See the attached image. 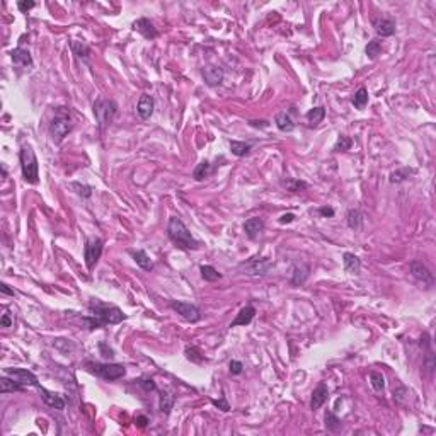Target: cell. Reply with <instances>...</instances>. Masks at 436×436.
I'll use <instances>...</instances> for the list:
<instances>
[{"instance_id":"obj_1","label":"cell","mask_w":436,"mask_h":436,"mask_svg":"<svg viewBox=\"0 0 436 436\" xmlns=\"http://www.w3.org/2000/svg\"><path fill=\"white\" fill-rule=\"evenodd\" d=\"M167 234L169 239L174 242L178 247L188 249V251H196L199 249V242L191 235V232L188 230V227L184 225V222L179 216H171L167 225Z\"/></svg>"},{"instance_id":"obj_2","label":"cell","mask_w":436,"mask_h":436,"mask_svg":"<svg viewBox=\"0 0 436 436\" xmlns=\"http://www.w3.org/2000/svg\"><path fill=\"white\" fill-rule=\"evenodd\" d=\"M19 161H21L22 178L28 184H38L39 182V165L36 154L31 145H24L19 152Z\"/></svg>"},{"instance_id":"obj_3","label":"cell","mask_w":436,"mask_h":436,"mask_svg":"<svg viewBox=\"0 0 436 436\" xmlns=\"http://www.w3.org/2000/svg\"><path fill=\"white\" fill-rule=\"evenodd\" d=\"M89 310H91L92 317H96L99 322L102 324V327L108 324H119L126 319V315L123 314L121 308H118L116 305H106L101 304V302H92L89 305Z\"/></svg>"},{"instance_id":"obj_4","label":"cell","mask_w":436,"mask_h":436,"mask_svg":"<svg viewBox=\"0 0 436 436\" xmlns=\"http://www.w3.org/2000/svg\"><path fill=\"white\" fill-rule=\"evenodd\" d=\"M85 370L92 375H97L99 378L108 382L119 380L126 375V368L119 363H94L87 361L85 363Z\"/></svg>"},{"instance_id":"obj_5","label":"cell","mask_w":436,"mask_h":436,"mask_svg":"<svg viewBox=\"0 0 436 436\" xmlns=\"http://www.w3.org/2000/svg\"><path fill=\"white\" fill-rule=\"evenodd\" d=\"M72 129H74V121L70 118V113L65 111V108H58L51 125H49V135H51L53 142L60 143Z\"/></svg>"},{"instance_id":"obj_6","label":"cell","mask_w":436,"mask_h":436,"mask_svg":"<svg viewBox=\"0 0 436 436\" xmlns=\"http://www.w3.org/2000/svg\"><path fill=\"white\" fill-rule=\"evenodd\" d=\"M92 109H94V116H96V121H97L99 129L104 131L106 126H109V123L114 119L116 111H118V106H116V102L111 101V99L101 97L94 102Z\"/></svg>"},{"instance_id":"obj_7","label":"cell","mask_w":436,"mask_h":436,"mask_svg":"<svg viewBox=\"0 0 436 436\" xmlns=\"http://www.w3.org/2000/svg\"><path fill=\"white\" fill-rule=\"evenodd\" d=\"M273 266H275V262L269 258H252L241 262L239 269L249 276H266L273 269Z\"/></svg>"},{"instance_id":"obj_8","label":"cell","mask_w":436,"mask_h":436,"mask_svg":"<svg viewBox=\"0 0 436 436\" xmlns=\"http://www.w3.org/2000/svg\"><path fill=\"white\" fill-rule=\"evenodd\" d=\"M102 245H104L102 239H99V237L87 239L85 247H84V259H85V266H87V269H94V266L97 264V261L101 259Z\"/></svg>"},{"instance_id":"obj_9","label":"cell","mask_w":436,"mask_h":436,"mask_svg":"<svg viewBox=\"0 0 436 436\" xmlns=\"http://www.w3.org/2000/svg\"><path fill=\"white\" fill-rule=\"evenodd\" d=\"M171 308L174 312H178L184 321L188 322H198L201 319V312L196 307L194 304H189V302H171Z\"/></svg>"},{"instance_id":"obj_10","label":"cell","mask_w":436,"mask_h":436,"mask_svg":"<svg viewBox=\"0 0 436 436\" xmlns=\"http://www.w3.org/2000/svg\"><path fill=\"white\" fill-rule=\"evenodd\" d=\"M5 373H7L9 377L14 378L16 382H19L22 387H26V385H31V387H38V385H39V382H38V378H36V375L32 373V371L26 370V368H7V370H5Z\"/></svg>"},{"instance_id":"obj_11","label":"cell","mask_w":436,"mask_h":436,"mask_svg":"<svg viewBox=\"0 0 436 436\" xmlns=\"http://www.w3.org/2000/svg\"><path fill=\"white\" fill-rule=\"evenodd\" d=\"M409 269H411V275L414 276L418 281H422L424 285L433 286V283H435V276H433V273L429 271V269L426 268L421 261H412L411 264H409Z\"/></svg>"},{"instance_id":"obj_12","label":"cell","mask_w":436,"mask_h":436,"mask_svg":"<svg viewBox=\"0 0 436 436\" xmlns=\"http://www.w3.org/2000/svg\"><path fill=\"white\" fill-rule=\"evenodd\" d=\"M133 29L138 31L143 38H147V39H155L159 36V31L155 29L154 22H152L150 19H147V17L136 19V21L133 22Z\"/></svg>"},{"instance_id":"obj_13","label":"cell","mask_w":436,"mask_h":436,"mask_svg":"<svg viewBox=\"0 0 436 436\" xmlns=\"http://www.w3.org/2000/svg\"><path fill=\"white\" fill-rule=\"evenodd\" d=\"M36 388L39 390L41 399L45 401L46 405H49V407H53V409H58V411H63V409H65V401H63V397L60 394H55V392L46 390V388H43L41 385H38Z\"/></svg>"},{"instance_id":"obj_14","label":"cell","mask_w":436,"mask_h":436,"mask_svg":"<svg viewBox=\"0 0 436 436\" xmlns=\"http://www.w3.org/2000/svg\"><path fill=\"white\" fill-rule=\"evenodd\" d=\"M154 97L148 94H143L140 97L138 104H136V113H138L140 119H143V121L150 119V116L154 114Z\"/></svg>"},{"instance_id":"obj_15","label":"cell","mask_w":436,"mask_h":436,"mask_svg":"<svg viewBox=\"0 0 436 436\" xmlns=\"http://www.w3.org/2000/svg\"><path fill=\"white\" fill-rule=\"evenodd\" d=\"M329 399V390H327V385L324 384V382H321V384L317 385V388H315L314 392H312V399H310V409L312 411H317V409H321L322 405L327 402Z\"/></svg>"},{"instance_id":"obj_16","label":"cell","mask_w":436,"mask_h":436,"mask_svg":"<svg viewBox=\"0 0 436 436\" xmlns=\"http://www.w3.org/2000/svg\"><path fill=\"white\" fill-rule=\"evenodd\" d=\"M203 79L205 82L210 85V87H215V85H220L222 81H224V70L220 66H205L203 68Z\"/></svg>"},{"instance_id":"obj_17","label":"cell","mask_w":436,"mask_h":436,"mask_svg":"<svg viewBox=\"0 0 436 436\" xmlns=\"http://www.w3.org/2000/svg\"><path fill=\"white\" fill-rule=\"evenodd\" d=\"M11 56H12V62H14V65L19 66V68H31V66H32V56H31V53H29L28 49L21 48V46H19V48H16V49H12Z\"/></svg>"},{"instance_id":"obj_18","label":"cell","mask_w":436,"mask_h":436,"mask_svg":"<svg viewBox=\"0 0 436 436\" xmlns=\"http://www.w3.org/2000/svg\"><path fill=\"white\" fill-rule=\"evenodd\" d=\"M373 28L378 36L385 38V36H392L395 32V21L388 17H378L373 19Z\"/></svg>"},{"instance_id":"obj_19","label":"cell","mask_w":436,"mask_h":436,"mask_svg":"<svg viewBox=\"0 0 436 436\" xmlns=\"http://www.w3.org/2000/svg\"><path fill=\"white\" fill-rule=\"evenodd\" d=\"M264 230V220L259 218V216H254V218H249L244 224V232L247 237L256 239L261 232Z\"/></svg>"},{"instance_id":"obj_20","label":"cell","mask_w":436,"mask_h":436,"mask_svg":"<svg viewBox=\"0 0 436 436\" xmlns=\"http://www.w3.org/2000/svg\"><path fill=\"white\" fill-rule=\"evenodd\" d=\"M254 315H256V308L252 307V305H245V307L237 314V317H235V321L230 324V327H237V325H247V324H251L252 319H254Z\"/></svg>"},{"instance_id":"obj_21","label":"cell","mask_w":436,"mask_h":436,"mask_svg":"<svg viewBox=\"0 0 436 436\" xmlns=\"http://www.w3.org/2000/svg\"><path fill=\"white\" fill-rule=\"evenodd\" d=\"M342 262H344V271L349 273V275H359V269H361V261H359L358 256L351 254V252H346L342 256Z\"/></svg>"},{"instance_id":"obj_22","label":"cell","mask_w":436,"mask_h":436,"mask_svg":"<svg viewBox=\"0 0 436 436\" xmlns=\"http://www.w3.org/2000/svg\"><path fill=\"white\" fill-rule=\"evenodd\" d=\"M275 123H276V126H278L279 131L291 133L295 129V123L288 113H278V114L275 116Z\"/></svg>"},{"instance_id":"obj_23","label":"cell","mask_w":436,"mask_h":436,"mask_svg":"<svg viewBox=\"0 0 436 436\" xmlns=\"http://www.w3.org/2000/svg\"><path fill=\"white\" fill-rule=\"evenodd\" d=\"M129 254L133 256V261L142 269H145V271H152L154 269V262H152L150 256L145 251H129Z\"/></svg>"},{"instance_id":"obj_24","label":"cell","mask_w":436,"mask_h":436,"mask_svg":"<svg viewBox=\"0 0 436 436\" xmlns=\"http://www.w3.org/2000/svg\"><path fill=\"white\" fill-rule=\"evenodd\" d=\"M70 48H72V53H74L79 60H82V62H89V58H91V48H89L85 43L75 41L74 39V41H70Z\"/></svg>"},{"instance_id":"obj_25","label":"cell","mask_w":436,"mask_h":436,"mask_svg":"<svg viewBox=\"0 0 436 436\" xmlns=\"http://www.w3.org/2000/svg\"><path fill=\"white\" fill-rule=\"evenodd\" d=\"M308 273H310V268L307 264H300V266H295L293 268V278H291V285L295 286H300L307 281L308 278Z\"/></svg>"},{"instance_id":"obj_26","label":"cell","mask_w":436,"mask_h":436,"mask_svg":"<svg viewBox=\"0 0 436 436\" xmlns=\"http://www.w3.org/2000/svg\"><path fill=\"white\" fill-rule=\"evenodd\" d=\"M174 402H176V399L171 392H167V390L161 392V395H159V407H161V411L164 412L165 416H167L169 412H171V409L174 407Z\"/></svg>"},{"instance_id":"obj_27","label":"cell","mask_w":436,"mask_h":436,"mask_svg":"<svg viewBox=\"0 0 436 436\" xmlns=\"http://www.w3.org/2000/svg\"><path fill=\"white\" fill-rule=\"evenodd\" d=\"M346 224H348L349 228H353V230H359L363 225V215L359 210H349L348 215H346Z\"/></svg>"},{"instance_id":"obj_28","label":"cell","mask_w":436,"mask_h":436,"mask_svg":"<svg viewBox=\"0 0 436 436\" xmlns=\"http://www.w3.org/2000/svg\"><path fill=\"white\" fill-rule=\"evenodd\" d=\"M22 385L19 382H16L14 378H7V377H2L0 378V392L2 394H9V392H19L22 390Z\"/></svg>"},{"instance_id":"obj_29","label":"cell","mask_w":436,"mask_h":436,"mask_svg":"<svg viewBox=\"0 0 436 436\" xmlns=\"http://www.w3.org/2000/svg\"><path fill=\"white\" fill-rule=\"evenodd\" d=\"M351 104L355 106L356 109H363L368 104V91L365 87H359L358 91L355 92V96L351 97Z\"/></svg>"},{"instance_id":"obj_30","label":"cell","mask_w":436,"mask_h":436,"mask_svg":"<svg viewBox=\"0 0 436 436\" xmlns=\"http://www.w3.org/2000/svg\"><path fill=\"white\" fill-rule=\"evenodd\" d=\"M305 116H307L310 126H319L322 123V119L325 118V109L322 108V106H317V108L310 109Z\"/></svg>"},{"instance_id":"obj_31","label":"cell","mask_w":436,"mask_h":436,"mask_svg":"<svg viewBox=\"0 0 436 436\" xmlns=\"http://www.w3.org/2000/svg\"><path fill=\"white\" fill-rule=\"evenodd\" d=\"M283 186H285L288 191L291 193H300V191H305V189L308 188V184L305 181H300V179H293V178H288L283 181Z\"/></svg>"},{"instance_id":"obj_32","label":"cell","mask_w":436,"mask_h":436,"mask_svg":"<svg viewBox=\"0 0 436 436\" xmlns=\"http://www.w3.org/2000/svg\"><path fill=\"white\" fill-rule=\"evenodd\" d=\"M252 145L251 143H245V142H230V150L234 155H237V157H244V155H247L249 152H251Z\"/></svg>"},{"instance_id":"obj_33","label":"cell","mask_w":436,"mask_h":436,"mask_svg":"<svg viewBox=\"0 0 436 436\" xmlns=\"http://www.w3.org/2000/svg\"><path fill=\"white\" fill-rule=\"evenodd\" d=\"M199 273H201V278L205 279V281H218V279L222 278V275L218 271H216L213 266H201L199 268Z\"/></svg>"},{"instance_id":"obj_34","label":"cell","mask_w":436,"mask_h":436,"mask_svg":"<svg viewBox=\"0 0 436 436\" xmlns=\"http://www.w3.org/2000/svg\"><path fill=\"white\" fill-rule=\"evenodd\" d=\"M324 419H325V428H327L329 431L336 433V431H339V429H341V426H342L341 419H339L336 414H332L331 411L325 412V418Z\"/></svg>"},{"instance_id":"obj_35","label":"cell","mask_w":436,"mask_h":436,"mask_svg":"<svg viewBox=\"0 0 436 436\" xmlns=\"http://www.w3.org/2000/svg\"><path fill=\"white\" fill-rule=\"evenodd\" d=\"M210 172H211V167H210V162L208 161H203L201 164L196 165L194 172H193V178L196 179V181H203L205 178H208Z\"/></svg>"},{"instance_id":"obj_36","label":"cell","mask_w":436,"mask_h":436,"mask_svg":"<svg viewBox=\"0 0 436 436\" xmlns=\"http://www.w3.org/2000/svg\"><path fill=\"white\" fill-rule=\"evenodd\" d=\"M382 51V41L380 39H371L370 43L367 45V48H365V53H367V56L370 60H375L378 55H380Z\"/></svg>"},{"instance_id":"obj_37","label":"cell","mask_w":436,"mask_h":436,"mask_svg":"<svg viewBox=\"0 0 436 436\" xmlns=\"http://www.w3.org/2000/svg\"><path fill=\"white\" fill-rule=\"evenodd\" d=\"M411 174H414V171L409 169V167L397 169V171H394L390 174V182H402V181H405V179H407Z\"/></svg>"},{"instance_id":"obj_38","label":"cell","mask_w":436,"mask_h":436,"mask_svg":"<svg viewBox=\"0 0 436 436\" xmlns=\"http://www.w3.org/2000/svg\"><path fill=\"white\" fill-rule=\"evenodd\" d=\"M370 382H371V387H373L377 392H382L385 388V378H384V375H382L380 371H371Z\"/></svg>"},{"instance_id":"obj_39","label":"cell","mask_w":436,"mask_h":436,"mask_svg":"<svg viewBox=\"0 0 436 436\" xmlns=\"http://www.w3.org/2000/svg\"><path fill=\"white\" fill-rule=\"evenodd\" d=\"M351 145H353V140L349 138V136L341 135L339 136V140H338V143L334 145V150L336 152H346V150L351 148Z\"/></svg>"},{"instance_id":"obj_40","label":"cell","mask_w":436,"mask_h":436,"mask_svg":"<svg viewBox=\"0 0 436 436\" xmlns=\"http://www.w3.org/2000/svg\"><path fill=\"white\" fill-rule=\"evenodd\" d=\"M72 188L77 189V194L82 198H91L92 196V188L87 184H81V182H72Z\"/></svg>"},{"instance_id":"obj_41","label":"cell","mask_w":436,"mask_h":436,"mask_svg":"<svg viewBox=\"0 0 436 436\" xmlns=\"http://www.w3.org/2000/svg\"><path fill=\"white\" fill-rule=\"evenodd\" d=\"M136 384H138L145 392H150V390H155V388H157V385H155V382L152 380V378H138Z\"/></svg>"},{"instance_id":"obj_42","label":"cell","mask_w":436,"mask_h":436,"mask_svg":"<svg viewBox=\"0 0 436 436\" xmlns=\"http://www.w3.org/2000/svg\"><path fill=\"white\" fill-rule=\"evenodd\" d=\"M228 368H230L232 375H241L242 371H244V365H242V361H237V359H232V361L228 363Z\"/></svg>"},{"instance_id":"obj_43","label":"cell","mask_w":436,"mask_h":436,"mask_svg":"<svg viewBox=\"0 0 436 436\" xmlns=\"http://www.w3.org/2000/svg\"><path fill=\"white\" fill-rule=\"evenodd\" d=\"M34 5L36 4L32 2V0H29V2H28V0H19V2H17V9L22 12V14H28V11H31Z\"/></svg>"},{"instance_id":"obj_44","label":"cell","mask_w":436,"mask_h":436,"mask_svg":"<svg viewBox=\"0 0 436 436\" xmlns=\"http://www.w3.org/2000/svg\"><path fill=\"white\" fill-rule=\"evenodd\" d=\"M199 353L196 351L194 348H186V356H188V359H191V361H194V363H201L203 359V356H198Z\"/></svg>"},{"instance_id":"obj_45","label":"cell","mask_w":436,"mask_h":436,"mask_svg":"<svg viewBox=\"0 0 436 436\" xmlns=\"http://www.w3.org/2000/svg\"><path fill=\"white\" fill-rule=\"evenodd\" d=\"M211 404L215 405V407L220 409V411H224V412H228V411H230V405H228V402L225 401V397L218 399V401H211Z\"/></svg>"},{"instance_id":"obj_46","label":"cell","mask_w":436,"mask_h":436,"mask_svg":"<svg viewBox=\"0 0 436 436\" xmlns=\"http://www.w3.org/2000/svg\"><path fill=\"white\" fill-rule=\"evenodd\" d=\"M12 324H14V319L11 317L9 312H5V314L2 315V319H0V325H2V327H11Z\"/></svg>"},{"instance_id":"obj_47","label":"cell","mask_w":436,"mask_h":436,"mask_svg":"<svg viewBox=\"0 0 436 436\" xmlns=\"http://www.w3.org/2000/svg\"><path fill=\"white\" fill-rule=\"evenodd\" d=\"M99 349H101V353H102V356H104V358H113V356H114L113 349L108 348V344H106V342H101V344H99Z\"/></svg>"},{"instance_id":"obj_48","label":"cell","mask_w":436,"mask_h":436,"mask_svg":"<svg viewBox=\"0 0 436 436\" xmlns=\"http://www.w3.org/2000/svg\"><path fill=\"white\" fill-rule=\"evenodd\" d=\"M135 421H136V426H138V428H147V424L150 422L147 416H136Z\"/></svg>"},{"instance_id":"obj_49","label":"cell","mask_w":436,"mask_h":436,"mask_svg":"<svg viewBox=\"0 0 436 436\" xmlns=\"http://www.w3.org/2000/svg\"><path fill=\"white\" fill-rule=\"evenodd\" d=\"M295 220V215L293 213H285V215L281 216V218H279V224L281 225H285V224H291V222Z\"/></svg>"},{"instance_id":"obj_50","label":"cell","mask_w":436,"mask_h":436,"mask_svg":"<svg viewBox=\"0 0 436 436\" xmlns=\"http://www.w3.org/2000/svg\"><path fill=\"white\" fill-rule=\"evenodd\" d=\"M319 213H321L322 216H334V208H331V206H322V208H319Z\"/></svg>"},{"instance_id":"obj_51","label":"cell","mask_w":436,"mask_h":436,"mask_svg":"<svg viewBox=\"0 0 436 436\" xmlns=\"http://www.w3.org/2000/svg\"><path fill=\"white\" fill-rule=\"evenodd\" d=\"M249 125L254 126V128H266V126H268V121H249Z\"/></svg>"},{"instance_id":"obj_52","label":"cell","mask_w":436,"mask_h":436,"mask_svg":"<svg viewBox=\"0 0 436 436\" xmlns=\"http://www.w3.org/2000/svg\"><path fill=\"white\" fill-rule=\"evenodd\" d=\"M0 290H2V293H5V295H12V297H14V290L9 288V286L5 285V283H4V285H2V286H0Z\"/></svg>"}]
</instances>
